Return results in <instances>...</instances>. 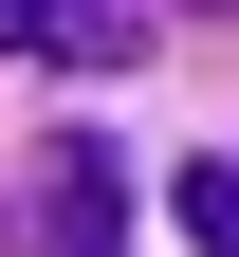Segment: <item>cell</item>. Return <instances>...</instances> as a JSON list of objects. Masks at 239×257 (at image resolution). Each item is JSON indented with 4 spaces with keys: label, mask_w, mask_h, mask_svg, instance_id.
Listing matches in <instances>:
<instances>
[{
    "label": "cell",
    "mask_w": 239,
    "mask_h": 257,
    "mask_svg": "<svg viewBox=\"0 0 239 257\" xmlns=\"http://www.w3.org/2000/svg\"><path fill=\"white\" fill-rule=\"evenodd\" d=\"M0 55H55V74H129V55H147V0H0Z\"/></svg>",
    "instance_id": "cell-1"
},
{
    "label": "cell",
    "mask_w": 239,
    "mask_h": 257,
    "mask_svg": "<svg viewBox=\"0 0 239 257\" xmlns=\"http://www.w3.org/2000/svg\"><path fill=\"white\" fill-rule=\"evenodd\" d=\"M184 19H239V0H184Z\"/></svg>",
    "instance_id": "cell-4"
},
{
    "label": "cell",
    "mask_w": 239,
    "mask_h": 257,
    "mask_svg": "<svg viewBox=\"0 0 239 257\" xmlns=\"http://www.w3.org/2000/svg\"><path fill=\"white\" fill-rule=\"evenodd\" d=\"M184 239H202V257H239V147H202V166H184Z\"/></svg>",
    "instance_id": "cell-3"
},
{
    "label": "cell",
    "mask_w": 239,
    "mask_h": 257,
    "mask_svg": "<svg viewBox=\"0 0 239 257\" xmlns=\"http://www.w3.org/2000/svg\"><path fill=\"white\" fill-rule=\"evenodd\" d=\"M37 220H55V257H129V184H111V147H92V128L37 166Z\"/></svg>",
    "instance_id": "cell-2"
}]
</instances>
